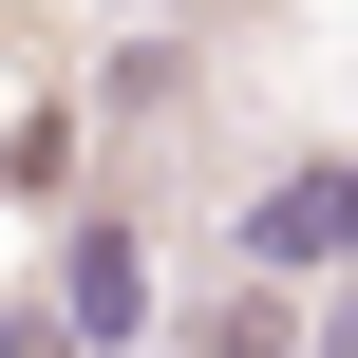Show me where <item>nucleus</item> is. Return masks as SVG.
<instances>
[{"mask_svg":"<svg viewBox=\"0 0 358 358\" xmlns=\"http://www.w3.org/2000/svg\"><path fill=\"white\" fill-rule=\"evenodd\" d=\"M245 264H283V283H358V170H283V189L245 208Z\"/></svg>","mask_w":358,"mask_h":358,"instance_id":"f257e3e1","label":"nucleus"},{"mask_svg":"<svg viewBox=\"0 0 358 358\" xmlns=\"http://www.w3.org/2000/svg\"><path fill=\"white\" fill-rule=\"evenodd\" d=\"M57 321L94 358H132L151 340V245H132V227H76V245H57Z\"/></svg>","mask_w":358,"mask_h":358,"instance_id":"f03ea898","label":"nucleus"},{"mask_svg":"<svg viewBox=\"0 0 358 358\" xmlns=\"http://www.w3.org/2000/svg\"><path fill=\"white\" fill-rule=\"evenodd\" d=\"M283 340H302V283H283V264H264V283H227V302L189 321V358H283Z\"/></svg>","mask_w":358,"mask_h":358,"instance_id":"7ed1b4c3","label":"nucleus"},{"mask_svg":"<svg viewBox=\"0 0 358 358\" xmlns=\"http://www.w3.org/2000/svg\"><path fill=\"white\" fill-rule=\"evenodd\" d=\"M0 358H94V340H76L57 302H19V321H0Z\"/></svg>","mask_w":358,"mask_h":358,"instance_id":"20e7f679","label":"nucleus"}]
</instances>
